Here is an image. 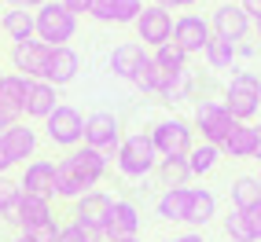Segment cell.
Here are the masks:
<instances>
[{"mask_svg": "<svg viewBox=\"0 0 261 242\" xmlns=\"http://www.w3.org/2000/svg\"><path fill=\"white\" fill-rule=\"evenodd\" d=\"M217 217V195L206 191V187H191V205H188V224L206 228Z\"/></svg>", "mask_w": 261, "mask_h": 242, "instance_id": "25", "label": "cell"}, {"mask_svg": "<svg viewBox=\"0 0 261 242\" xmlns=\"http://www.w3.org/2000/svg\"><path fill=\"white\" fill-rule=\"evenodd\" d=\"M0 29H4L15 44H19V41H33V37H37V22H33V11H22V8H11V11H4V19H0Z\"/></svg>", "mask_w": 261, "mask_h": 242, "instance_id": "24", "label": "cell"}, {"mask_svg": "<svg viewBox=\"0 0 261 242\" xmlns=\"http://www.w3.org/2000/svg\"><path fill=\"white\" fill-rule=\"evenodd\" d=\"M247 220H250V228H254V238H261V205H254V209L247 213Z\"/></svg>", "mask_w": 261, "mask_h": 242, "instance_id": "39", "label": "cell"}, {"mask_svg": "<svg viewBox=\"0 0 261 242\" xmlns=\"http://www.w3.org/2000/svg\"><path fill=\"white\" fill-rule=\"evenodd\" d=\"M144 4L140 0H92V19L96 22H107V26H125V22H136L140 19Z\"/></svg>", "mask_w": 261, "mask_h": 242, "instance_id": "17", "label": "cell"}, {"mask_svg": "<svg viewBox=\"0 0 261 242\" xmlns=\"http://www.w3.org/2000/svg\"><path fill=\"white\" fill-rule=\"evenodd\" d=\"M81 195H89V187L74 176L66 162H56V198H74L77 202Z\"/></svg>", "mask_w": 261, "mask_h": 242, "instance_id": "29", "label": "cell"}, {"mask_svg": "<svg viewBox=\"0 0 261 242\" xmlns=\"http://www.w3.org/2000/svg\"><path fill=\"white\" fill-rule=\"evenodd\" d=\"M224 107H228V114L239 121V125L254 121V117H257V110H261V77H257V74H250V70L232 74L228 92H224Z\"/></svg>", "mask_w": 261, "mask_h": 242, "instance_id": "2", "label": "cell"}, {"mask_svg": "<svg viewBox=\"0 0 261 242\" xmlns=\"http://www.w3.org/2000/svg\"><path fill=\"white\" fill-rule=\"evenodd\" d=\"M85 147H92L107 158H118V147H121V125L118 117L107 110H96L85 117Z\"/></svg>", "mask_w": 261, "mask_h": 242, "instance_id": "6", "label": "cell"}, {"mask_svg": "<svg viewBox=\"0 0 261 242\" xmlns=\"http://www.w3.org/2000/svg\"><path fill=\"white\" fill-rule=\"evenodd\" d=\"M173 41H177L188 55H195V51H206V44L214 41V29L206 19L199 15H180L177 22H173Z\"/></svg>", "mask_w": 261, "mask_h": 242, "instance_id": "13", "label": "cell"}, {"mask_svg": "<svg viewBox=\"0 0 261 242\" xmlns=\"http://www.w3.org/2000/svg\"><path fill=\"white\" fill-rule=\"evenodd\" d=\"M254 158L261 162V125H257V150H254Z\"/></svg>", "mask_w": 261, "mask_h": 242, "instance_id": "46", "label": "cell"}, {"mask_svg": "<svg viewBox=\"0 0 261 242\" xmlns=\"http://www.w3.org/2000/svg\"><path fill=\"white\" fill-rule=\"evenodd\" d=\"M257 41H261V19H257Z\"/></svg>", "mask_w": 261, "mask_h": 242, "instance_id": "49", "label": "cell"}, {"mask_svg": "<svg viewBox=\"0 0 261 242\" xmlns=\"http://www.w3.org/2000/svg\"><path fill=\"white\" fill-rule=\"evenodd\" d=\"M26 238H33V242H59V224L48 220V224H41V228L26 231Z\"/></svg>", "mask_w": 261, "mask_h": 242, "instance_id": "36", "label": "cell"}, {"mask_svg": "<svg viewBox=\"0 0 261 242\" xmlns=\"http://www.w3.org/2000/svg\"><path fill=\"white\" fill-rule=\"evenodd\" d=\"M154 63L162 66V70H173V74H184L188 70V51L177 44V41H166L162 48H154Z\"/></svg>", "mask_w": 261, "mask_h": 242, "instance_id": "30", "label": "cell"}, {"mask_svg": "<svg viewBox=\"0 0 261 242\" xmlns=\"http://www.w3.org/2000/svg\"><path fill=\"white\" fill-rule=\"evenodd\" d=\"M111 205L114 198L107 191H89V195H81L74 202V224L77 228H85L89 235L103 238V231H107V217H111Z\"/></svg>", "mask_w": 261, "mask_h": 242, "instance_id": "8", "label": "cell"}, {"mask_svg": "<svg viewBox=\"0 0 261 242\" xmlns=\"http://www.w3.org/2000/svg\"><path fill=\"white\" fill-rule=\"evenodd\" d=\"M159 169V150H154L151 143V132H133L121 140L118 147V172L121 176H129V180H144L147 172Z\"/></svg>", "mask_w": 261, "mask_h": 242, "instance_id": "3", "label": "cell"}, {"mask_svg": "<svg viewBox=\"0 0 261 242\" xmlns=\"http://www.w3.org/2000/svg\"><path fill=\"white\" fill-rule=\"evenodd\" d=\"M81 70V59H77V51L66 44V48H51V63H48V74L44 81L48 84H56V88H63V84H70Z\"/></svg>", "mask_w": 261, "mask_h": 242, "instance_id": "19", "label": "cell"}, {"mask_svg": "<svg viewBox=\"0 0 261 242\" xmlns=\"http://www.w3.org/2000/svg\"><path fill=\"white\" fill-rule=\"evenodd\" d=\"M188 205H191V187H169L159 195V217L162 220H184L188 224Z\"/></svg>", "mask_w": 261, "mask_h": 242, "instance_id": "23", "label": "cell"}, {"mask_svg": "<svg viewBox=\"0 0 261 242\" xmlns=\"http://www.w3.org/2000/svg\"><path fill=\"white\" fill-rule=\"evenodd\" d=\"M236 125H239V121L228 114L224 99H199V107H195V129L202 132V143L221 147L236 132Z\"/></svg>", "mask_w": 261, "mask_h": 242, "instance_id": "4", "label": "cell"}, {"mask_svg": "<svg viewBox=\"0 0 261 242\" xmlns=\"http://www.w3.org/2000/svg\"><path fill=\"white\" fill-rule=\"evenodd\" d=\"M243 11H247L250 15V19H261V0H243V4H239Z\"/></svg>", "mask_w": 261, "mask_h": 242, "instance_id": "40", "label": "cell"}, {"mask_svg": "<svg viewBox=\"0 0 261 242\" xmlns=\"http://www.w3.org/2000/svg\"><path fill=\"white\" fill-rule=\"evenodd\" d=\"M136 231H140V209H136L133 202H125V198H114L103 238H111V242H125V238H136Z\"/></svg>", "mask_w": 261, "mask_h": 242, "instance_id": "14", "label": "cell"}, {"mask_svg": "<svg viewBox=\"0 0 261 242\" xmlns=\"http://www.w3.org/2000/svg\"><path fill=\"white\" fill-rule=\"evenodd\" d=\"M48 220H56V217H51V202L37 198V195H22L19 209H15V217H11V224H19L22 235L33 231V228H41V224H48Z\"/></svg>", "mask_w": 261, "mask_h": 242, "instance_id": "18", "label": "cell"}, {"mask_svg": "<svg viewBox=\"0 0 261 242\" xmlns=\"http://www.w3.org/2000/svg\"><path fill=\"white\" fill-rule=\"evenodd\" d=\"M11 125H15V121H11L8 114H0V132H4V129H11Z\"/></svg>", "mask_w": 261, "mask_h": 242, "instance_id": "45", "label": "cell"}, {"mask_svg": "<svg viewBox=\"0 0 261 242\" xmlns=\"http://www.w3.org/2000/svg\"><path fill=\"white\" fill-rule=\"evenodd\" d=\"M0 143H4V150H8L11 162H26V158H33V150H37V132L15 121L11 129L0 132Z\"/></svg>", "mask_w": 261, "mask_h": 242, "instance_id": "20", "label": "cell"}, {"mask_svg": "<svg viewBox=\"0 0 261 242\" xmlns=\"http://www.w3.org/2000/svg\"><path fill=\"white\" fill-rule=\"evenodd\" d=\"M63 162L70 165V172H74V176H77L85 187H89V191H92V187H96L103 176H107V165H111V158H107V154H99V150L85 147V143H81L77 150H70Z\"/></svg>", "mask_w": 261, "mask_h": 242, "instance_id": "10", "label": "cell"}, {"mask_svg": "<svg viewBox=\"0 0 261 242\" xmlns=\"http://www.w3.org/2000/svg\"><path fill=\"white\" fill-rule=\"evenodd\" d=\"M59 4L70 11V15H89L92 11V0H59Z\"/></svg>", "mask_w": 261, "mask_h": 242, "instance_id": "38", "label": "cell"}, {"mask_svg": "<svg viewBox=\"0 0 261 242\" xmlns=\"http://www.w3.org/2000/svg\"><path fill=\"white\" fill-rule=\"evenodd\" d=\"M125 242H140V238H125Z\"/></svg>", "mask_w": 261, "mask_h": 242, "instance_id": "50", "label": "cell"}, {"mask_svg": "<svg viewBox=\"0 0 261 242\" xmlns=\"http://www.w3.org/2000/svg\"><path fill=\"white\" fill-rule=\"evenodd\" d=\"M59 242H99V238L89 235L85 228H77V224H66V228H59Z\"/></svg>", "mask_w": 261, "mask_h": 242, "instance_id": "37", "label": "cell"}, {"mask_svg": "<svg viewBox=\"0 0 261 242\" xmlns=\"http://www.w3.org/2000/svg\"><path fill=\"white\" fill-rule=\"evenodd\" d=\"M0 19H4V15H0Z\"/></svg>", "mask_w": 261, "mask_h": 242, "instance_id": "51", "label": "cell"}, {"mask_svg": "<svg viewBox=\"0 0 261 242\" xmlns=\"http://www.w3.org/2000/svg\"><path fill=\"white\" fill-rule=\"evenodd\" d=\"M19 198H22V187L15 184V180H8V176H0V217H4V220L15 217V209H19Z\"/></svg>", "mask_w": 261, "mask_h": 242, "instance_id": "33", "label": "cell"}, {"mask_svg": "<svg viewBox=\"0 0 261 242\" xmlns=\"http://www.w3.org/2000/svg\"><path fill=\"white\" fill-rule=\"evenodd\" d=\"M15 162L8 158V150H4V143H0V176H8V169H11Z\"/></svg>", "mask_w": 261, "mask_h": 242, "instance_id": "42", "label": "cell"}, {"mask_svg": "<svg viewBox=\"0 0 261 242\" xmlns=\"http://www.w3.org/2000/svg\"><path fill=\"white\" fill-rule=\"evenodd\" d=\"M236 55H254V44H236Z\"/></svg>", "mask_w": 261, "mask_h": 242, "instance_id": "44", "label": "cell"}, {"mask_svg": "<svg viewBox=\"0 0 261 242\" xmlns=\"http://www.w3.org/2000/svg\"><path fill=\"white\" fill-rule=\"evenodd\" d=\"M0 77H4V74H0Z\"/></svg>", "mask_w": 261, "mask_h": 242, "instance_id": "53", "label": "cell"}, {"mask_svg": "<svg viewBox=\"0 0 261 242\" xmlns=\"http://www.w3.org/2000/svg\"><path fill=\"white\" fill-rule=\"evenodd\" d=\"M257 180H261V176H257Z\"/></svg>", "mask_w": 261, "mask_h": 242, "instance_id": "54", "label": "cell"}, {"mask_svg": "<svg viewBox=\"0 0 261 242\" xmlns=\"http://www.w3.org/2000/svg\"><path fill=\"white\" fill-rule=\"evenodd\" d=\"M133 84H136V88H144V92H159V66H154V59H147L140 70H136Z\"/></svg>", "mask_w": 261, "mask_h": 242, "instance_id": "35", "label": "cell"}, {"mask_svg": "<svg viewBox=\"0 0 261 242\" xmlns=\"http://www.w3.org/2000/svg\"><path fill=\"white\" fill-rule=\"evenodd\" d=\"M59 96H56V84H48V81H33L30 84V96H26V117H37V121H48L51 114H56V103Z\"/></svg>", "mask_w": 261, "mask_h": 242, "instance_id": "22", "label": "cell"}, {"mask_svg": "<svg viewBox=\"0 0 261 242\" xmlns=\"http://www.w3.org/2000/svg\"><path fill=\"white\" fill-rule=\"evenodd\" d=\"M44 132H48V140L56 143V147H70V150H77V147L85 143V117H81L74 107L59 103L56 114L44 121Z\"/></svg>", "mask_w": 261, "mask_h": 242, "instance_id": "7", "label": "cell"}, {"mask_svg": "<svg viewBox=\"0 0 261 242\" xmlns=\"http://www.w3.org/2000/svg\"><path fill=\"white\" fill-rule=\"evenodd\" d=\"M8 4H11V8H22V11H37L44 0H8Z\"/></svg>", "mask_w": 261, "mask_h": 242, "instance_id": "41", "label": "cell"}, {"mask_svg": "<svg viewBox=\"0 0 261 242\" xmlns=\"http://www.w3.org/2000/svg\"><path fill=\"white\" fill-rule=\"evenodd\" d=\"M30 77L22 74H4L0 77V114H8L11 121H19V114L26 110V96H30Z\"/></svg>", "mask_w": 261, "mask_h": 242, "instance_id": "16", "label": "cell"}, {"mask_svg": "<svg viewBox=\"0 0 261 242\" xmlns=\"http://www.w3.org/2000/svg\"><path fill=\"white\" fill-rule=\"evenodd\" d=\"M19 187H22V195H37V198L51 202V195H56V162H44V158L30 162Z\"/></svg>", "mask_w": 261, "mask_h": 242, "instance_id": "15", "label": "cell"}, {"mask_svg": "<svg viewBox=\"0 0 261 242\" xmlns=\"http://www.w3.org/2000/svg\"><path fill=\"white\" fill-rule=\"evenodd\" d=\"M210 29H214V37L228 41V44H239L250 33V15L239 4H221L214 11V19H210Z\"/></svg>", "mask_w": 261, "mask_h": 242, "instance_id": "11", "label": "cell"}, {"mask_svg": "<svg viewBox=\"0 0 261 242\" xmlns=\"http://www.w3.org/2000/svg\"><path fill=\"white\" fill-rule=\"evenodd\" d=\"M224 231H228L236 242H257L254 238V228H250V220H247L243 209H232L228 217H224Z\"/></svg>", "mask_w": 261, "mask_h": 242, "instance_id": "34", "label": "cell"}, {"mask_svg": "<svg viewBox=\"0 0 261 242\" xmlns=\"http://www.w3.org/2000/svg\"><path fill=\"white\" fill-rule=\"evenodd\" d=\"M202 55H206V63H210V70H232V63H236V44L214 37L210 44H206Z\"/></svg>", "mask_w": 261, "mask_h": 242, "instance_id": "32", "label": "cell"}, {"mask_svg": "<svg viewBox=\"0 0 261 242\" xmlns=\"http://www.w3.org/2000/svg\"><path fill=\"white\" fill-rule=\"evenodd\" d=\"M221 150L228 158H254L257 150V125H236V132L221 143Z\"/></svg>", "mask_w": 261, "mask_h": 242, "instance_id": "26", "label": "cell"}, {"mask_svg": "<svg viewBox=\"0 0 261 242\" xmlns=\"http://www.w3.org/2000/svg\"><path fill=\"white\" fill-rule=\"evenodd\" d=\"M11 242H33V238H26V235H19V238H11Z\"/></svg>", "mask_w": 261, "mask_h": 242, "instance_id": "48", "label": "cell"}, {"mask_svg": "<svg viewBox=\"0 0 261 242\" xmlns=\"http://www.w3.org/2000/svg\"><path fill=\"white\" fill-rule=\"evenodd\" d=\"M136 33H140L144 44L162 48L166 41H173V15L159 4H151V8L140 11V19H136Z\"/></svg>", "mask_w": 261, "mask_h": 242, "instance_id": "12", "label": "cell"}, {"mask_svg": "<svg viewBox=\"0 0 261 242\" xmlns=\"http://www.w3.org/2000/svg\"><path fill=\"white\" fill-rule=\"evenodd\" d=\"M151 55L144 51V44H136V41H125V44H118L114 51H111V70L118 74V77H125V81H133L136 77V70L147 63Z\"/></svg>", "mask_w": 261, "mask_h": 242, "instance_id": "21", "label": "cell"}, {"mask_svg": "<svg viewBox=\"0 0 261 242\" xmlns=\"http://www.w3.org/2000/svg\"><path fill=\"white\" fill-rule=\"evenodd\" d=\"M151 143L159 150V158H188L191 154V125L184 117H166L151 129Z\"/></svg>", "mask_w": 261, "mask_h": 242, "instance_id": "5", "label": "cell"}, {"mask_svg": "<svg viewBox=\"0 0 261 242\" xmlns=\"http://www.w3.org/2000/svg\"><path fill=\"white\" fill-rule=\"evenodd\" d=\"M217 158H221V147H214V143H199V147H191V154H188V169H191V176H206V172H214Z\"/></svg>", "mask_w": 261, "mask_h": 242, "instance_id": "31", "label": "cell"}, {"mask_svg": "<svg viewBox=\"0 0 261 242\" xmlns=\"http://www.w3.org/2000/svg\"><path fill=\"white\" fill-rule=\"evenodd\" d=\"M11 63H15V70H19L22 77H30V81H44L48 63H51V48L41 44L37 37H33V41H19V44L11 48Z\"/></svg>", "mask_w": 261, "mask_h": 242, "instance_id": "9", "label": "cell"}, {"mask_svg": "<svg viewBox=\"0 0 261 242\" xmlns=\"http://www.w3.org/2000/svg\"><path fill=\"white\" fill-rule=\"evenodd\" d=\"M159 180L162 187H184L191 180V169H188V158H159Z\"/></svg>", "mask_w": 261, "mask_h": 242, "instance_id": "28", "label": "cell"}, {"mask_svg": "<svg viewBox=\"0 0 261 242\" xmlns=\"http://www.w3.org/2000/svg\"><path fill=\"white\" fill-rule=\"evenodd\" d=\"M177 8H191V4H199V0H173Z\"/></svg>", "mask_w": 261, "mask_h": 242, "instance_id": "47", "label": "cell"}, {"mask_svg": "<svg viewBox=\"0 0 261 242\" xmlns=\"http://www.w3.org/2000/svg\"><path fill=\"white\" fill-rule=\"evenodd\" d=\"M166 242H202V235H199V231H188V235H180V238H166Z\"/></svg>", "mask_w": 261, "mask_h": 242, "instance_id": "43", "label": "cell"}, {"mask_svg": "<svg viewBox=\"0 0 261 242\" xmlns=\"http://www.w3.org/2000/svg\"><path fill=\"white\" fill-rule=\"evenodd\" d=\"M33 22H37V41L48 48H66L77 33V15H70L59 0H44L33 11Z\"/></svg>", "mask_w": 261, "mask_h": 242, "instance_id": "1", "label": "cell"}, {"mask_svg": "<svg viewBox=\"0 0 261 242\" xmlns=\"http://www.w3.org/2000/svg\"><path fill=\"white\" fill-rule=\"evenodd\" d=\"M4 4H8V0H4Z\"/></svg>", "mask_w": 261, "mask_h": 242, "instance_id": "52", "label": "cell"}, {"mask_svg": "<svg viewBox=\"0 0 261 242\" xmlns=\"http://www.w3.org/2000/svg\"><path fill=\"white\" fill-rule=\"evenodd\" d=\"M254 205H261V180L257 176H239L232 184V209L250 213Z\"/></svg>", "mask_w": 261, "mask_h": 242, "instance_id": "27", "label": "cell"}]
</instances>
